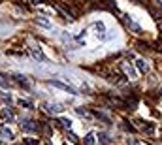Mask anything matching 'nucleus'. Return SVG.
<instances>
[{
  "label": "nucleus",
  "instance_id": "20",
  "mask_svg": "<svg viewBox=\"0 0 162 145\" xmlns=\"http://www.w3.org/2000/svg\"><path fill=\"white\" fill-rule=\"evenodd\" d=\"M32 2H34V4H40V2H43V0H32Z\"/></svg>",
  "mask_w": 162,
  "mask_h": 145
},
{
  "label": "nucleus",
  "instance_id": "23",
  "mask_svg": "<svg viewBox=\"0 0 162 145\" xmlns=\"http://www.w3.org/2000/svg\"><path fill=\"white\" fill-rule=\"evenodd\" d=\"M45 145H49V143H45Z\"/></svg>",
  "mask_w": 162,
  "mask_h": 145
},
{
  "label": "nucleus",
  "instance_id": "14",
  "mask_svg": "<svg viewBox=\"0 0 162 145\" xmlns=\"http://www.w3.org/2000/svg\"><path fill=\"white\" fill-rule=\"evenodd\" d=\"M125 70H126V74H128V77H134L136 74H134V70L130 68V66H125Z\"/></svg>",
  "mask_w": 162,
  "mask_h": 145
},
{
  "label": "nucleus",
  "instance_id": "21",
  "mask_svg": "<svg viewBox=\"0 0 162 145\" xmlns=\"http://www.w3.org/2000/svg\"><path fill=\"white\" fill-rule=\"evenodd\" d=\"M156 4H158V6H162V0H156Z\"/></svg>",
  "mask_w": 162,
  "mask_h": 145
},
{
  "label": "nucleus",
  "instance_id": "2",
  "mask_svg": "<svg viewBox=\"0 0 162 145\" xmlns=\"http://www.w3.org/2000/svg\"><path fill=\"white\" fill-rule=\"evenodd\" d=\"M64 108L62 106H59V104H45V111L47 113H60Z\"/></svg>",
  "mask_w": 162,
  "mask_h": 145
},
{
  "label": "nucleus",
  "instance_id": "18",
  "mask_svg": "<svg viewBox=\"0 0 162 145\" xmlns=\"http://www.w3.org/2000/svg\"><path fill=\"white\" fill-rule=\"evenodd\" d=\"M19 104L25 106V108H30V102H27V100H19Z\"/></svg>",
  "mask_w": 162,
  "mask_h": 145
},
{
  "label": "nucleus",
  "instance_id": "1",
  "mask_svg": "<svg viewBox=\"0 0 162 145\" xmlns=\"http://www.w3.org/2000/svg\"><path fill=\"white\" fill-rule=\"evenodd\" d=\"M51 85H55V87H59V89H62V90H66V92H72V94H76V89L74 87H70V85H64V83H60V81H49Z\"/></svg>",
  "mask_w": 162,
  "mask_h": 145
},
{
  "label": "nucleus",
  "instance_id": "4",
  "mask_svg": "<svg viewBox=\"0 0 162 145\" xmlns=\"http://www.w3.org/2000/svg\"><path fill=\"white\" fill-rule=\"evenodd\" d=\"M23 128L34 132V130H38V128H40V125H34V121H25V123H23Z\"/></svg>",
  "mask_w": 162,
  "mask_h": 145
},
{
  "label": "nucleus",
  "instance_id": "16",
  "mask_svg": "<svg viewBox=\"0 0 162 145\" xmlns=\"http://www.w3.org/2000/svg\"><path fill=\"white\" fill-rule=\"evenodd\" d=\"M68 138H70V139H72L74 143H79V139H77V136H74L72 132H68Z\"/></svg>",
  "mask_w": 162,
  "mask_h": 145
},
{
  "label": "nucleus",
  "instance_id": "3",
  "mask_svg": "<svg viewBox=\"0 0 162 145\" xmlns=\"http://www.w3.org/2000/svg\"><path fill=\"white\" fill-rule=\"evenodd\" d=\"M13 81H17L21 87H25V89H30V83H28V79L25 76H13Z\"/></svg>",
  "mask_w": 162,
  "mask_h": 145
},
{
  "label": "nucleus",
  "instance_id": "12",
  "mask_svg": "<svg viewBox=\"0 0 162 145\" xmlns=\"http://www.w3.org/2000/svg\"><path fill=\"white\" fill-rule=\"evenodd\" d=\"M143 130H145L147 134H151V132L155 130V125H153V123H147V125H143Z\"/></svg>",
  "mask_w": 162,
  "mask_h": 145
},
{
  "label": "nucleus",
  "instance_id": "8",
  "mask_svg": "<svg viewBox=\"0 0 162 145\" xmlns=\"http://www.w3.org/2000/svg\"><path fill=\"white\" fill-rule=\"evenodd\" d=\"M36 23H38V25H42V27H47V29L51 27V23H49L47 19H43V17H38V19H36Z\"/></svg>",
  "mask_w": 162,
  "mask_h": 145
},
{
  "label": "nucleus",
  "instance_id": "6",
  "mask_svg": "<svg viewBox=\"0 0 162 145\" xmlns=\"http://www.w3.org/2000/svg\"><path fill=\"white\" fill-rule=\"evenodd\" d=\"M136 66H138V70H140L142 74H145V72L149 70V66H147L145 60H142V59H138V60H136Z\"/></svg>",
  "mask_w": 162,
  "mask_h": 145
},
{
  "label": "nucleus",
  "instance_id": "5",
  "mask_svg": "<svg viewBox=\"0 0 162 145\" xmlns=\"http://www.w3.org/2000/svg\"><path fill=\"white\" fill-rule=\"evenodd\" d=\"M60 8H62V10L66 11V15H70L72 19H76V15H77V13H76V10H74L72 6H66V4H60Z\"/></svg>",
  "mask_w": 162,
  "mask_h": 145
},
{
  "label": "nucleus",
  "instance_id": "24",
  "mask_svg": "<svg viewBox=\"0 0 162 145\" xmlns=\"http://www.w3.org/2000/svg\"><path fill=\"white\" fill-rule=\"evenodd\" d=\"M0 2H2V0H0Z\"/></svg>",
  "mask_w": 162,
  "mask_h": 145
},
{
  "label": "nucleus",
  "instance_id": "11",
  "mask_svg": "<svg viewBox=\"0 0 162 145\" xmlns=\"http://www.w3.org/2000/svg\"><path fill=\"white\" fill-rule=\"evenodd\" d=\"M59 123H60L64 128H70V126H72V121H70V119H60Z\"/></svg>",
  "mask_w": 162,
  "mask_h": 145
},
{
  "label": "nucleus",
  "instance_id": "19",
  "mask_svg": "<svg viewBox=\"0 0 162 145\" xmlns=\"http://www.w3.org/2000/svg\"><path fill=\"white\" fill-rule=\"evenodd\" d=\"M25 143H28V145H36L38 141H36V139H25Z\"/></svg>",
  "mask_w": 162,
  "mask_h": 145
},
{
  "label": "nucleus",
  "instance_id": "17",
  "mask_svg": "<svg viewBox=\"0 0 162 145\" xmlns=\"http://www.w3.org/2000/svg\"><path fill=\"white\" fill-rule=\"evenodd\" d=\"M94 29L100 30V32H104V25H102V23H94Z\"/></svg>",
  "mask_w": 162,
  "mask_h": 145
},
{
  "label": "nucleus",
  "instance_id": "10",
  "mask_svg": "<svg viewBox=\"0 0 162 145\" xmlns=\"http://www.w3.org/2000/svg\"><path fill=\"white\" fill-rule=\"evenodd\" d=\"M2 136H4V139H11V130L8 126H4L2 128Z\"/></svg>",
  "mask_w": 162,
  "mask_h": 145
},
{
  "label": "nucleus",
  "instance_id": "15",
  "mask_svg": "<svg viewBox=\"0 0 162 145\" xmlns=\"http://www.w3.org/2000/svg\"><path fill=\"white\" fill-rule=\"evenodd\" d=\"M0 98L4 102H8V104H11V96H8V94H0Z\"/></svg>",
  "mask_w": 162,
  "mask_h": 145
},
{
  "label": "nucleus",
  "instance_id": "9",
  "mask_svg": "<svg viewBox=\"0 0 162 145\" xmlns=\"http://www.w3.org/2000/svg\"><path fill=\"white\" fill-rule=\"evenodd\" d=\"M85 145H94V134H87L85 136Z\"/></svg>",
  "mask_w": 162,
  "mask_h": 145
},
{
  "label": "nucleus",
  "instance_id": "7",
  "mask_svg": "<svg viewBox=\"0 0 162 145\" xmlns=\"http://www.w3.org/2000/svg\"><path fill=\"white\" fill-rule=\"evenodd\" d=\"M32 55H34V59H36V60H42V62H45V57H43V53L38 49V47H32Z\"/></svg>",
  "mask_w": 162,
  "mask_h": 145
},
{
  "label": "nucleus",
  "instance_id": "22",
  "mask_svg": "<svg viewBox=\"0 0 162 145\" xmlns=\"http://www.w3.org/2000/svg\"><path fill=\"white\" fill-rule=\"evenodd\" d=\"M160 94H162V89H160Z\"/></svg>",
  "mask_w": 162,
  "mask_h": 145
},
{
  "label": "nucleus",
  "instance_id": "13",
  "mask_svg": "<svg viewBox=\"0 0 162 145\" xmlns=\"http://www.w3.org/2000/svg\"><path fill=\"white\" fill-rule=\"evenodd\" d=\"M8 85H10V81L4 79V76H0V87H8Z\"/></svg>",
  "mask_w": 162,
  "mask_h": 145
}]
</instances>
